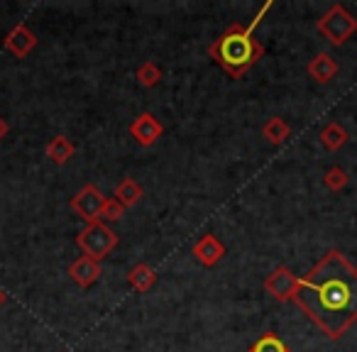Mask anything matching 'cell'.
Wrapping results in <instances>:
<instances>
[{
  "instance_id": "1",
  "label": "cell",
  "mask_w": 357,
  "mask_h": 352,
  "mask_svg": "<svg viewBox=\"0 0 357 352\" xmlns=\"http://www.w3.org/2000/svg\"><path fill=\"white\" fill-rule=\"evenodd\" d=\"M294 303L328 337L340 340L357 323V269L340 250H331L298 279Z\"/></svg>"
},
{
  "instance_id": "2",
  "label": "cell",
  "mask_w": 357,
  "mask_h": 352,
  "mask_svg": "<svg viewBox=\"0 0 357 352\" xmlns=\"http://www.w3.org/2000/svg\"><path fill=\"white\" fill-rule=\"evenodd\" d=\"M272 10V3L262 6V10L250 20V25L233 22L225 27L218 40L211 42L208 56L233 79H243L255 64L264 56V45L255 37V30L262 22V17Z\"/></svg>"
},
{
  "instance_id": "3",
  "label": "cell",
  "mask_w": 357,
  "mask_h": 352,
  "mask_svg": "<svg viewBox=\"0 0 357 352\" xmlns=\"http://www.w3.org/2000/svg\"><path fill=\"white\" fill-rule=\"evenodd\" d=\"M76 245L84 252V257H91L96 262H100L103 257H108L115 247H118V235L108 223L98 220V223H86V228L76 235Z\"/></svg>"
},
{
  "instance_id": "4",
  "label": "cell",
  "mask_w": 357,
  "mask_h": 352,
  "mask_svg": "<svg viewBox=\"0 0 357 352\" xmlns=\"http://www.w3.org/2000/svg\"><path fill=\"white\" fill-rule=\"evenodd\" d=\"M316 27L331 45L342 47L357 32V20L345 10V6L335 3V6H331L326 13H323Z\"/></svg>"
},
{
  "instance_id": "5",
  "label": "cell",
  "mask_w": 357,
  "mask_h": 352,
  "mask_svg": "<svg viewBox=\"0 0 357 352\" xmlns=\"http://www.w3.org/2000/svg\"><path fill=\"white\" fill-rule=\"evenodd\" d=\"M105 196L103 191L96 184H86L81 191H76V196H71L69 206L79 218H84L86 223H98L100 220V211L105 206Z\"/></svg>"
},
{
  "instance_id": "6",
  "label": "cell",
  "mask_w": 357,
  "mask_h": 352,
  "mask_svg": "<svg viewBox=\"0 0 357 352\" xmlns=\"http://www.w3.org/2000/svg\"><path fill=\"white\" fill-rule=\"evenodd\" d=\"M298 279L301 277H296L289 267H277L264 279V291L279 303L294 301V293H296V289H298Z\"/></svg>"
},
{
  "instance_id": "7",
  "label": "cell",
  "mask_w": 357,
  "mask_h": 352,
  "mask_svg": "<svg viewBox=\"0 0 357 352\" xmlns=\"http://www.w3.org/2000/svg\"><path fill=\"white\" fill-rule=\"evenodd\" d=\"M130 135L139 147H152L164 135V125L154 118V113H142L130 123Z\"/></svg>"
},
{
  "instance_id": "8",
  "label": "cell",
  "mask_w": 357,
  "mask_h": 352,
  "mask_svg": "<svg viewBox=\"0 0 357 352\" xmlns=\"http://www.w3.org/2000/svg\"><path fill=\"white\" fill-rule=\"evenodd\" d=\"M3 45H6V49L10 52L15 59H25V56H30L32 52H35L37 35L25 25V22H20V25H15L10 32H8Z\"/></svg>"
},
{
  "instance_id": "9",
  "label": "cell",
  "mask_w": 357,
  "mask_h": 352,
  "mask_svg": "<svg viewBox=\"0 0 357 352\" xmlns=\"http://www.w3.org/2000/svg\"><path fill=\"white\" fill-rule=\"evenodd\" d=\"M71 277V282L76 284V286H81V289H89V286H93L96 282L100 279V262H96V259H91V257H84L81 254L79 259H74V262L69 264V272H66Z\"/></svg>"
},
{
  "instance_id": "10",
  "label": "cell",
  "mask_w": 357,
  "mask_h": 352,
  "mask_svg": "<svg viewBox=\"0 0 357 352\" xmlns=\"http://www.w3.org/2000/svg\"><path fill=\"white\" fill-rule=\"evenodd\" d=\"M194 257L204 267H215L220 259L225 257V245L220 243L215 235H204L199 243L194 245Z\"/></svg>"
},
{
  "instance_id": "11",
  "label": "cell",
  "mask_w": 357,
  "mask_h": 352,
  "mask_svg": "<svg viewBox=\"0 0 357 352\" xmlns=\"http://www.w3.org/2000/svg\"><path fill=\"white\" fill-rule=\"evenodd\" d=\"M306 71L316 84H331V81L337 76V71H340V66H337V61L333 59L328 52H321V54H316L311 61H308Z\"/></svg>"
},
{
  "instance_id": "12",
  "label": "cell",
  "mask_w": 357,
  "mask_h": 352,
  "mask_svg": "<svg viewBox=\"0 0 357 352\" xmlns=\"http://www.w3.org/2000/svg\"><path fill=\"white\" fill-rule=\"evenodd\" d=\"M45 152H47V157L56 164V167H64V164L76 154V147L66 135H54V137L47 142Z\"/></svg>"
},
{
  "instance_id": "13",
  "label": "cell",
  "mask_w": 357,
  "mask_h": 352,
  "mask_svg": "<svg viewBox=\"0 0 357 352\" xmlns=\"http://www.w3.org/2000/svg\"><path fill=\"white\" fill-rule=\"evenodd\" d=\"M144 196V189L132 179V176H125L113 191V199L118 201L123 208H132V206L139 204V199Z\"/></svg>"
},
{
  "instance_id": "14",
  "label": "cell",
  "mask_w": 357,
  "mask_h": 352,
  "mask_svg": "<svg viewBox=\"0 0 357 352\" xmlns=\"http://www.w3.org/2000/svg\"><path fill=\"white\" fill-rule=\"evenodd\" d=\"M128 282L137 293H144V291H149V289L154 286V282H157V272H154L149 264L139 262L128 272Z\"/></svg>"
},
{
  "instance_id": "15",
  "label": "cell",
  "mask_w": 357,
  "mask_h": 352,
  "mask_svg": "<svg viewBox=\"0 0 357 352\" xmlns=\"http://www.w3.org/2000/svg\"><path fill=\"white\" fill-rule=\"evenodd\" d=\"M318 139H321V144H323L326 149H331V152H337V149L345 147V144H347L350 135H347V130L342 128L340 123H328L326 128L321 130Z\"/></svg>"
},
{
  "instance_id": "16",
  "label": "cell",
  "mask_w": 357,
  "mask_h": 352,
  "mask_svg": "<svg viewBox=\"0 0 357 352\" xmlns=\"http://www.w3.org/2000/svg\"><path fill=\"white\" fill-rule=\"evenodd\" d=\"M291 135V128H289V123L284 118H269L267 123L262 125V137L267 139L269 144H282L284 139Z\"/></svg>"
},
{
  "instance_id": "17",
  "label": "cell",
  "mask_w": 357,
  "mask_h": 352,
  "mask_svg": "<svg viewBox=\"0 0 357 352\" xmlns=\"http://www.w3.org/2000/svg\"><path fill=\"white\" fill-rule=\"evenodd\" d=\"M135 76H137V84L139 86H144V89H154V86L162 81V69H159V66L154 64L152 59H147V61H142V64L137 66Z\"/></svg>"
},
{
  "instance_id": "18",
  "label": "cell",
  "mask_w": 357,
  "mask_h": 352,
  "mask_svg": "<svg viewBox=\"0 0 357 352\" xmlns=\"http://www.w3.org/2000/svg\"><path fill=\"white\" fill-rule=\"evenodd\" d=\"M250 352H289V347L282 342V337H277L274 332H264L252 347Z\"/></svg>"
},
{
  "instance_id": "19",
  "label": "cell",
  "mask_w": 357,
  "mask_h": 352,
  "mask_svg": "<svg viewBox=\"0 0 357 352\" xmlns=\"http://www.w3.org/2000/svg\"><path fill=\"white\" fill-rule=\"evenodd\" d=\"M347 181H350V176L340 167H331L326 171V176H323V184H326L328 191H342L347 186Z\"/></svg>"
},
{
  "instance_id": "20",
  "label": "cell",
  "mask_w": 357,
  "mask_h": 352,
  "mask_svg": "<svg viewBox=\"0 0 357 352\" xmlns=\"http://www.w3.org/2000/svg\"><path fill=\"white\" fill-rule=\"evenodd\" d=\"M125 215V208L118 204L115 199H108L105 201V206H103V211H100V220H108V223H113V220H120Z\"/></svg>"
},
{
  "instance_id": "21",
  "label": "cell",
  "mask_w": 357,
  "mask_h": 352,
  "mask_svg": "<svg viewBox=\"0 0 357 352\" xmlns=\"http://www.w3.org/2000/svg\"><path fill=\"white\" fill-rule=\"evenodd\" d=\"M8 132H10V125H8V120H3V118H0V139L6 137Z\"/></svg>"
},
{
  "instance_id": "22",
  "label": "cell",
  "mask_w": 357,
  "mask_h": 352,
  "mask_svg": "<svg viewBox=\"0 0 357 352\" xmlns=\"http://www.w3.org/2000/svg\"><path fill=\"white\" fill-rule=\"evenodd\" d=\"M8 301V296H6V291H3V289H0V306H3V303Z\"/></svg>"
}]
</instances>
